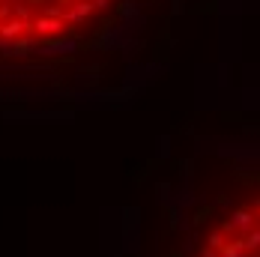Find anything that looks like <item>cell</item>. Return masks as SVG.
Here are the masks:
<instances>
[{
  "mask_svg": "<svg viewBox=\"0 0 260 257\" xmlns=\"http://www.w3.org/2000/svg\"><path fill=\"white\" fill-rule=\"evenodd\" d=\"M198 257H260V191L234 204L209 228Z\"/></svg>",
  "mask_w": 260,
  "mask_h": 257,
  "instance_id": "2",
  "label": "cell"
},
{
  "mask_svg": "<svg viewBox=\"0 0 260 257\" xmlns=\"http://www.w3.org/2000/svg\"><path fill=\"white\" fill-rule=\"evenodd\" d=\"M114 0H0V48H48L93 27Z\"/></svg>",
  "mask_w": 260,
  "mask_h": 257,
  "instance_id": "1",
  "label": "cell"
}]
</instances>
